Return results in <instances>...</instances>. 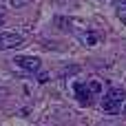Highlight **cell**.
<instances>
[{
	"instance_id": "1",
	"label": "cell",
	"mask_w": 126,
	"mask_h": 126,
	"mask_svg": "<svg viewBox=\"0 0 126 126\" xmlns=\"http://www.w3.org/2000/svg\"><path fill=\"white\" fill-rule=\"evenodd\" d=\"M124 100H126V91H124V89L113 86V89H109V93L104 95V100H102V109H104L106 113L115 115V113L122 111V102H124Z\"/></svg>"
},
{
	"instance_id": "2",
	"label": "cell",
	"mask_w": 126,
	"mask_h": 126,
	"mask_svg": "<svg viewBox=\"0 0 126 126\" xmlns=\"http://www.w3.org/2000/svg\"><path fill=\"white\" fill-rule=\"evenodd\" d=\"M102 91V84L97 82V80H91V82H78L75 84V95H78V102L82 104V106H89L91 104V100H93V95H97Z\"/></svg>"
},
{
	"instance_id": "3",
	"label": "cell",
	"mask_w": 126,
	"mask_h": 126,
	"mask_svg": "<svg viewBox=\"0 0 126 126\" xmlns=\"http://www.w3.org/2000/svg\"><path fill=\"white\" fill-rule=\"evenodd\" d=\"M13 64H18L27 73H38L42 69V60L40 58H33V55H16L13 58Z\"/></svg>"
},
{
	"instance_id": "4",
	"label": "cell",
	"mask_w": 126,
	"mask_h": 126,
	"mask_svg": "<svg viewBox=\"0 0 126 126\" xmlns=\"http://www.w3.org/2000/svg\"><path fill=\"white\" fill-rule=\"evenodd\" d=\"M22 44V35L20 33H11V31H2L0 33V51H9Z\"/></svg>"
},
{
	"instance_id": "5",
	"label": "cell",
	"mask_w": 126,
	"mask_h": 126,
	"mask_svg": "<svg viewBox=\"0 0 126 126\" xmlns=\"http://www.w3.org/2000/svg\"><path fill=\"white\" fill-rule=\"evenodd\" d=\"M80 40H82L86 47H93V44L97 42V35H95L93 31H86V33H82V35H80Z\"/></svg>"
},
{
	"instance_id": "6",
	"label": "cell",
	"mask_w": 126,
	"mask_h": 126,
	"mask_svg": "<svg viewBox=\"0 0 126 126\" xmlns=\"http://www.w3.org/2000/svg\"><path fill=\"white\" fill-rule=\"evenodd\" d=\"M117 18L122 20V24H126V7H117Z\"/></svg>"
},
{
	"instance_id": "7",
	"label": "cell",
	"mask_w": 126,
	"mask_h": 126,
	"mask_svg": "<svg viewBox=\"0 0 126 126\" xmlns=\"http://www.w3.org/2000/svg\"><path fill=\"white\" fill-rule=\"evenodd\" d=\"M27 2H29V0H11V7H16V9H18V7H24Z\"/></svg>"
},
{
	"instance_id": "8",
	"label": "cell",
	"mask_w": 126,
	"mask_h": 126,
	"mask_svg": "<svg viewBox=\"0 0 126 126\" xmlns=\"http://www.w3.org/2000/svg\"><path fill=\"white\" fill-rule=\"evenodd\" d=\"M115 7H126V0H115Z\"/></svg>"
},
{
	"instance_id": "9",
	"label": "cell",
	"mask_w": 126,
	"mask_h": 126,
	"mask_svg": "<svg viewBox=\"0 0 126 126\" xmlns=\"http://www.w3.org/2000/svg\"><path fill=\"white\" fill-rule=\"evenodd\" d=\"M2 20H4V9L0 7V24H2Z\"/></svg>"
},
{
	"instance_id": "10",
	"label": "cell",
	"mask_w": 126,
	"mask_h": 126,
	"mask_svg": "<svg viewBox=\"0 0 126 126\" xmlns=\"http://www.w3.org/2000/svg\"><path fill=\"white\" fill-rule=\"evenodd\" d=\"M7 95V89H0V97H4Z\"/></svg>"
},
{
	"instance_id": "11",
	"label": "cell",
	"mask_w": 126,
	"mask_h": 126,
	"mask_svg": "<svg viewBox=\"0 0 126 126\" xmlns=\"http://www.w3.org/2000/svg\"><path fill=\"white\" fill-rule=\"evenodd\" d=\"M124 113H126V106H124Z\"/></svg>"
}]
</instances>
